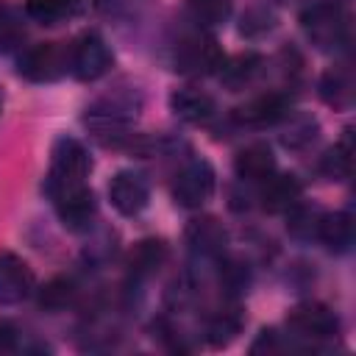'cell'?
Wrapping results in <instances>:
<instances>
[{"instance_id":"cell-1","label":"cell","mask_w":356,"mask_h":356,"mask_svg":"<svg viewBox=\"0 0 356 356\" xmlns=\"http://www.w3.org/2000/svg\"><path fill=\"white\" fill-rule=\"evenodd\" d=\"M92 172V156L83 147V142H78L75 136H58L50 153V170L44 178V192L47 197L70 189V186H81L86 184Z\"/></svg>"},{"instance_id":"cell-2","label":"cell","mask_w":356,"mask_h":356,"mask_svg":"<svg viewBox=\"0 0 356 356\" xmlns=\"http://www.w3.org/2000/svg\"><path fill=\"white\" fill-rule=\"evenodd\" d=\"M300 28L306 39L323 53H334L348 42V17L339 3H312L300 14Z\"/></svg>"},{"instance_id":"cell-3","label":"cell","mask_w":356,"mask_h":356,"mask_svg":"<svg viewBox=\"0 0 356 356\" xmlns=\"http://www.w3.org/2000/svg\"><path fill=\"white\" fill-rule=\"evenodd\" d=\"M222 61H225L222 47L211 33L192 31V33L181 36L175 44V70L189 78L214 75V72H220Z\"/></svg>"},{"instance_id":"cell-4","label":"cell","mask_w":356,"mask_h":356,"mask_svg":"<svg viewBox=\"0 0 356 356\" xmlns=\"http://www.w3.org/2000/svg\"><path fill=\"white\" fill-rule=\"evenodd\" d=\"M70 70V47L61 42H39L28 47L17 64V72L33 83H53Z\"/></svg>"},{"instance_id":"cell-5","label":"cell","mask_w":356,"mask_h":356,"mask_svg":"<svg viewBox=\"0 0 356 356\" xmlns=\"http://www.w3.org/2000/svg\"><path fill=\"white\" fill-rule=\"evenodd\" d=\"M214 186H217L214 167L206 159H192L178 170L172 181V197L184 209H200L203 203L211 200Z\"/></svg>"},{"instance_id":"cell-6","label":"cell","mask_w":356,"mask_h":356,"mask_svg":"<svg viewBox=\"0 0 356 356\" xmlns=\"http://www.w3.org/2000/svg\"><path fill=\"white\" fill-rule=\"evenodd\" d=\"M111 64H114V53L100 33H83L70 47V72L83 83L103 78L111 70Z\"/></svg>"},{"instance_id":"cell-7","label":"cell","mask_w":356,"mask_h":356,"mask_svg":"<svg viewBox=\"0 0 356 356\" xmlns=\"http://www.w3.org/2000/svg\"><path fill=\"white\" fill-rule=\"evenodd\" d=\"M286 328L289 334L317 342V339H331L339 334V317L334 309L325 303H300L286 314Z\"/></svg>"},{"instance_id":"cell-8","label":"cell","mask_w":356,"mask_h":356,"mask_svg":"<svg viewBox=\"0 0 356 356\" xmlns=\"http://www.w3.org/2000/svg\"><path fill=\"white\" fill-rule=\"evenodd\" d=\"M50 200H53V209L64 228H70V231L92 228L95 214H97V200H95V192L89 189V184L61 189V192L50 195Z\"/></svg>"},{"instance_id":"cell-9","label":"cell","mask_w":356,"mask_h":356,"mask_svg":"<svg viewBox=\"0 0 356 356\" xmlns=\"http://www.w3.org/2000/svg\"><path fill=\"white\" fill-rule=\"evenodd\" d=\"M184 239L186 248L195 259H206V261H220L228 245V231L222 228V222L211 214H200L192 217L184 228Z\"/></svg>"},{"instance_id":"cell-10","label":"cell","mask_w":356,"mask_h":356,"mask_svg":"<svg viewBox=\"0 0 356 356\" xmlns=\"http://www.w3.org/2000/svg\"><path fill=\"white\" fill-rule=\"evenodd\" d=\"M36 289L33 270L25 259H19L11 250L0 253V306H17L28 300Z\"/></svg>"},{"instance_id":"cell-11","label":"cell","mask_w":356,"mask_h":356,"mask_svg":"<svg viewBox=\"0 0 356 356\" xmlns=\"http://www.w3.org/2000/svg\"><path fill=\"white\" fill-rule=\"evenodd\" d=\"M289 111V100L281 92H264L259 97H250L248 103L236 106L231 111V120L242 128H270L278 125Z\"/></svg>"},{"instance_id":"cell-12","label":"cell","mask_w":356,"mask_h":356,"mask_svg":"<svg viewBox=\"0 0 356 356\" xmlns=\"http://www.w3.org/2000/svg\"><path fill=\"white\" fill-rule=\"evenodd\" d=\"M108 200L122 217H136L150 203V184L142 172L120 170L108 184Z\"/></svg>"},{"instance_id":"cell-13","label":"cell","mask_w":356,"mask_h":356,"mask_svg":"<svg viewBox=\"0 0 356 356\" xmlns=\"http://www.w3.org/2000/svg\"><path fill=\"white\" fill-rule=\"evenodd\" d=\"M170 111L189 122V125H206L217 114V103L209 92L195 89V86H181L170 92Z\"/></svg>"},{"instance_id":"cell-14","label":"cell","mask_w":356,"mask_h":356,"mask_svg":"<svg viewBox=\"0 0 356 356\" xmlns=\"http://www.w3.org/2000/svg\"><path fill=\"white\" fill-rule=\"evenodd\" d=\"M167 261V245L164 239H142L131 248L128 253V261H125V270H128V281L131 284H142L147 278H153Z\"/></svg>"},{"instance_id":"cell-15","label":"cell","mask_w":356,"mask_h":356,"mask_svg":"<svg viewBox=\"0 0 356 356\" xmlns=\"http://www.w3.org/2000/svg\"><path fill=\"white\" fill-rule=\"evenodd\" d=\"M300 192H303V186H300L298 175L281 172V175H270L267 178L259 200H261V209L267 214H286L300 200Z\"/></svg>"},{"instance_id":"cell-16","label":"cell","mask_w":356,"mask_h":356,"mask_svg":"<svg viewBox=\"0 0 356 356\" xmlns=\"http://www.w3.org/2000/svg\"><path fill=\"white\" fill-rule=\"evenodd\" d=\"M264 70H267L264 56L248 50V53L234 56L231 61H222V67H220V83H222L228 92H242V89L250 86Z\"/></svg>"},{"instance_id":"cell-17","label":"cell","mask_w":356,"mask_h":356,"mask_svg":"<svg viewBox=\"0 0 356 356\" xmlns=\"http://www.w3.org/2000/svg\"><path fill=\"white\" fill-rule=\"evenodd\" d=\"M234 172L242 181H267L275 172V156L267 142H253L242 147L234 159Z\"/></svg>"},{"instance_id":"cell-18","label":"cell","mask_w":356,"mask_h":356,"mask_svg":"<svg viewBox=\"0 0 356 356\" xmlns=\"http://www.w3.org/2000/svg\"><path fill=\"white\" fill-rule=\"evenodd\" d=\"M242 325H245V312L236 303H228L206 320V339L211 348H225L239 337Z\"/></svg>"},{"instance_id":"cell-19","label":"cell","mask_w":356,"mask_h":356,"mask_svg":"<svg viewBox=\"0 0 356 356\" xmlns=\"http://www.w3.org/2000/svg\"><path fill=\"white\" fill-rule=\"evenodd\" d=\"M320 97L331 108H350L353 103V75L348 67H331L320 78Z\"/></svg>"},{"instance_id":"cell-20","label":"cell","mask_w":356,"mask_h":356,"mask_svg":"<svg viewBox=\"0 0 356 356\" xmlns=\"http://www.w3.org/2000/svg\"><path fill=\"white\" fill-rule=\"evenodd\" d=\"M317 239L331 250V253H345L353 245V217L348 211H334L323 214Z\"/></svg>"},{"instance_id":"cell-21","label":"cell","mask_w":356,"mask_h":356,"mask_svg":"<svg viewBox=\"0 0 356 356\" xmlns=\"http://www.w3.org/2000/svg\"><path fill=\"white\" fill-rule=\"evenodd\" d=\"M320 172L328 181H345V178H350V172H353V131L350 128L342 134V139L334 147H328L323 153Z\"/></svg>"},{"instance_id":"cell-22","label":"cell","mask_w":356,"mask_h":356,"mask_svg":"<svg viewBox=\"0 0 356 356\" xmlns=\"http://www.w3.org/2000/svg\"><path fill=\"white\" fill-rule=\"evenodd\" d=\"M323 214H325L323 206H317V203H300V200H298V203L286 211V231H289L295 239H300V242L317 239Z\"/></svg>"},{"instance_id":"cell-23","label":"cell","mask_w":356,"mask_h":356,"mask_svg":"<svg viewBox=\"0 0 356 356\" xmlns=\"http://www.w3.org/2000/svg\"><path fill=\"white\" fill-rule=\"evenodd\" d=\"M281 122H284L281 145L289 147V150H300V147H306V145H312L317 139L320 125H317V120L312 114H292V111H286V117Z\"/></svg>"},{"instance_id":"cell-24","label":"cell","mask_w":356,"mask_h":356,"mask_svg":"<svg viewBox=\"0 0 356 356\" xmlns=\"http://www.w3.org/2000/svg\"><path fill=\"white\" fill-rule=\"evenodd\" d=\"M36 300L44 312H64L78 300V284L70 275H56L39 289Z\"/></svg>"},{"instance_id":"cell-25","label":"cell","mask_w":356,"mask_h":356,"mask_svg":"<svg viewBox=\"0 0 356 356\" xmlns=\"http://www.w3.org/2000/svg\"><path fill=\"white\" fill-rule=\"evenodd\" d=\"M81 0H25V14L39 25H58L78 14Z\"/></svg>"},{"instance_id":"cell-26","label":"cell","mask_w":356,"mask_h":356,"mask_svg":"<svg viewBox=\"0 0 356 356\" xmlns=\"http://www.w3.org/2000/svg\"><path fill=\"white\" fill-rule=\"evenodd\" d=\"M25 36H28V28H25L22 11L8 3H0V53L19 50Z\"/></svg>"},{"instance_id":"cell-27","label":"cell","mask_w":356,"mask_h":356,"mask_svg":"<svg viewBox=\"0 0 356 356\" xmlns=\"http://www.w3.org/2000/svg\"><path fill=\"white\" fill-rule=\"evenodd\" d=\"M220 286L225 289V295L231 300L242 298L248 292V286H250V267H248V261H242V259H225L220 264Z\"/></svg>"},{"instance_id":"cell-28","label":"cell","mask_w":356,"mask_h":356,"mask_svg":"<svg viewBox=\"0 0 356 356\" xmlns=\"http://www.w3.org/2000/svg\"><path fill=\"white\" fill-rule=\"evenodd\" d=\"M186 6L200 25H222L231 17V0H186Z\"/></svg>"},{"instance_id":"cell-29","label":"cell","mask_w":356,"mask_h":356,"mask_svg":"<svg viewBox=\"0 0 356 356\" xmlns=\"http://www.w3.org/2000/svg\"><path fill=\"white\" fill-rule=\"evenodd\" d=\"M275 28V17H273V11H267V8H250L245 17H242V25H239V31L245 33V36H261V33H267V31H273Z\"/></svg>"},{"instance_id":"cell-30","label":"cell","mask_w":356,"mask_h":356,"mask_svg":"<svg viewBox=\"0 0 356 356\" xmlns=\"http://www.w3.org/2000/svg\"><path fill=\"white\" fill-rule=\"evenodd\" d=\"M278 353V350H284V342H281V337L273 331V328H264V331H259V337H256V342L250 345V353Z\"/></svg>"},{"instance_id":"cell-31","label":"cell","mask_w":356,"mask_h":356,"mask_svg":"<svg viewBox=\"0 0 356 356\" xmlns=\"http://www.w3.org/2000/svg\"><path fill=\"white\" fill-rule=\"evenodd\" d=\"M0 106H3V103H0Z\"/></svg>"}]
</instances>
